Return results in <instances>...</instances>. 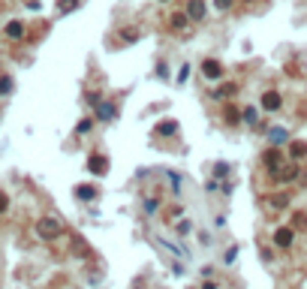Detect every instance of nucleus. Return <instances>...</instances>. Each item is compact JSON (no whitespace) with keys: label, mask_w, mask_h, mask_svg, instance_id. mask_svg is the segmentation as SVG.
Returning <instances> with one entry per match:
<instances>
[{"label":"nucleus","mask_w":307,"mask_h":289,"mask_svg":"<svg viewBox=\"0 0 307 289\" xmlns=\"http://www.w3.org/2000/svg\"><path fill=\"white\" fill-rule=\"evenodd\" d=\"M262 205H265L268 211H277V208H286V205H289V193H277L274 199H265Z\"/></svg>","instance_id":"9"},{"label":"nucleus","mask_w":307,"mask_h":289,"mask_svg":"<svg viewBox=\"0 0 307 289\" xmlns=\"http://www.w3.org/2000/svg\"><path fill=\"white\" fill-rule=\"evenodd\" d=\"M6 36L9 39H21L24 36V21H9L6 24Z\"/></svg>","instance_id":"13"},{"label":"nucleus","mask_w":307,"mask_h":289,"mask_svg":"<svg viewBox=\"0 0 307 289\" xmlns=\"http://www.w3.org/2000/svg\"><path fill=\"white\" fill-rule=\"evenodd\" d=\"M292 238H295V232H292V226H280L277 232H274V244L277 247H292Z\"/></svg>","instance_id":"5"},{"label":"nucleus","mask_w":307,"mask_h":289,"mask_svg":"<svg viewBox=\"0 0 307 289\" xmlns=\"http://www.w3.org/2000/svg\"><path fill=\"white\" fill-rule=\"evenodd\" d=\"M97 187H94V184H78V187H75V196H78V199H85V202H88V199H97Z\"/></svg>","instance_id":"12"},{"label":"nucleus","mask_w":307,"mask_h":289,"mask_svg":"<svg viewBox=\"0 0 307 289\" xmlns=\"http://www.w3.org/2000/svg\"><path fill=\"white\" fill-rule=\"evenodd\" d=\"M301 175V169H298V163H286V166H280V169H274L271 178L277 184H289V181H295Z\"/></svg>","instance_id":"2"},{"label":"nucleus","mask_w":307,"mask_h":289,"mask_svg":"<svg viewBox=\"0 0 307 289\" xmlns=\"http://www.w3.org/2000/svg\"><path fill=\"white\" fill-rule=\"evenodd\" d=\"M97 118H100L102 124H111L115 121V106L111 102H100L97 106Z\"/></svg>","instance_id":"10"},{"label":"nucleus","mask_w":307,"mask_h":289,"mask_svg":"<svg viewBox=\"0 0 307 289\" xmlns=\"http://www.w3.org/2000/svg\"><path fill=\"white\" fill-rule=\"evenodd\" d=\"M280 106H283V99H280V94H277V91L262 94V109H265V112H277Z\"/></svg>","instance_id":"8"},{"label":"nucleus","mask_w":307,"mask_h":289,"mask_svg":"<svg viewBox=\"0 0 307 289\" xmlns=\"http://www.w3.org/2000/svg\"><path fill=\"white\" fill-rule=\"evenodd\" d=\"M157 133H160V136H175V133H178V124H175V121H166V124H157Z\"/></svg>","instance_id":"16"},{"label":"nucleus","mask_w":307,"mask_h":289,"mask_svg":"<svg viewBox=\"0 0 307 289\" xmlns=\"http://www.w3.org/2000/svg\"><path fill=\"white\" fill-rule=\"evenodd\" d=\"M190 232V220H184V223H178V235H187Z\"/></svg>","instance_id":"28"},{"label":"nucleus","mask_w":307,"mask_h":289,"mask_svg":"<svg viewBox=\"0 0 307 289\" xmlns=\"http://www.w3.org/2000/svg\"><path fill=\"white\" fill-rule=\"evenodd\" d=\"M187 75H190V64L181 66V75H178V82H187Z\"/></svg>","instance_id":"27"},{"label":"nucleus","mask_w":307,"mask_h":289,"mask_svg":"<svg viewBox=\"0 0 307 289\" xmlns=\"http://www.w3.org/2000/svg\"><path fill=\"white\" fill-rule=\"evenodd\" d=\"M121 36H124L127 42H133V39H138V31H136V28H124V31H121Z\"/></svg>","instance_id":"20"},{"label":"nucleus","mask_w":307,"mask_h":289,"mask_svg":"<svg viewBox=\"0 0 307 289\" xmlns=\"http://www.w3.org/2000/svg\"><path fill=\"white\" fill-rule=\"evenodd\" d=\"M72 250H75V253H81V256H88V253H91V250H88V247L81 244V238H75V244H72Z\"/></svg>","instance_id":"24"},{"label":"nucleus","mask_w":307,"mask_h":289,"mask_svg":"<svg viewBox=\"0 0 307 289\" xmlns=\"http://www.w3.org/2000/svg\"><path fill=\"white\" fill-rule=\"evenodd\" d=\"M283 139H286V129H271V142H274V145H280Z\"/></svg>","instance_id":"23"},{"label":"nucleus","mask_w":307,"mask_h":289,"mask_svg":"<svg viewBox=\"0 0 307 289\" xmlns=\"http://www.w3.org/2000/svg\"><path fill=\"white\" fill-rule=\"evenodd\" d=\"M292 217H295V220H292V232H295V229H307V214L304 211H298V214H292Z\"/></svg>","instance_id":"17"},{"label":"nucleus","mask_w":307,"mask_h":289,"mask_svg":"<svg viewBox=\"0 0 307 289\" xmlns=\"http://www.w3.org/2000/svg\"><path fill=\"white\" fill-rule=\"evenodd\" d=\"M88 169L102 178V175L108 172V157H105V154H91V157H88Z\"/></svg>","instance_id":"4"},{"label":"nucleus","mask_w":307,"mask_h":289,"mask_svg":"<svg viewBox=\"0 0 307 289\" xmlns=\"http://www.w3.org/2000/svg\"><path fill=\"white\" fill-rule=\"evenodd\" d=\"M9 91H12V78L3 75V78H0V94H9Z\"/></svg>","instance_id":"22"},{"label":"nucleus","mask_w":307,"mask_h":289,"mask_svg":"<svg viewBox=\"0 0 307 289\" xmlns=\"http://www.w3.org/2000/svg\"><path fill=\"white\" fill-rule=\"evenodd\" d=\"M202 75L208 78V82H220V78H223V64L208 58V61L202 64Z\"/></svg>","instance_id":"3"},{"label":"nucleus","mask_w":307,"mask_h":289,"mask_svg":"<svg viewBox=\"0 0 307 289\" xmlns=\"http://www.w3.org/2000/svg\"><path fill=\"white\" fill-rule=\"evenodd\" d=\"M241 115H244V118H247V121H250V124H256V109H244V112H241Z\"/></svg>","instance_id":"25"},{"label":"nucleus","mask_w":307,"mask_h":289,"mask_svg":"<svg viewBox=\"0 0 307 289\" xmlns=\"http://www.w3.org/2000/svg\"><path fill=\"white\" fill-rule=\"evenodd\" d=\"M6 208H9V199H6V193H0V214H3Z\"/></svg>","instance_id":"29"},{"label":"nucleus","mask_w":307,"mask_h":289,"mask_svg":"<svg viewBox=\"0 0 307 289\" xmlns=\"http://www.w3.org/2000/svg\"><path fill=\"white\" fill-rule=\"evenodd\" d=\"M235 91H238V85H235V82H229V85H223V88H217V91H214V99H226V96H232L235 94Z\"/></svg>","instance_id":"15"},{"label":"nucleus","mask_w":307,"mask_h":289,"mask_svg":"<svg viewBox=\"0 0 307 289\" xmlns=\"http://www.w3.org/2000/svg\"><path fill=\"white\" fill-rule=\"evenodd\" d=\"M169 24H172V31H184L190 24V18H187V12H175L169 18Z\"/></svg>","instance_id":"14"},{"label":"nucleus","mask_w":307,"mask_h":289,"mask_svg":"<svg viewBox=\"0 0 307 289\" xmlns=\"http://www.w3.org/2000/svg\"><path fill=\"white\" fill-rule=\"evenodd\" d=\"M61 232H64V226H61V220H54V217H39L36 220V235L42 241H54Z\"/></svg>","instance_id":"1"},{"label":"nucleus","mask_w":307,"mask_h":289,"mask_svg":"<svg viewBox=\"0 0 307 289\" xmlns=\"http://www.w3.org/2000/svg\"><path fill=\"white\" fill-rule=\"evenodd\" d=\"M187 18H190V21H202V18H205V0H190V6H187Z\"/></svg>","instance_id":"7"},{"label":"nucleus","mask_w":307,"mask_h":289,"mask_svg":"<svg viewBox=\"0 0 307 289\" xmlns=\"http://www.w3.org/2000/svg\"><path fill=\"white\" fill-rule=\"evenodd\" d=\"M75 6H78V0H61V3H58V9H61L64 15H67V12H72Z\"/></svg>","instance_id":"19"},{"label":"nucleus","mask_w":307,"mask_h":289,"mask_svg":"<svg viewBox=\"0 0 307 289\" xmlns=\"http://www.w3.org/2000/svg\"><path fill=\"white\" fill-rule=\"evenodd\" d=\"M223 115H226V124H238V118H241V112H238V109H232V106H229Z\"/></svg>","instance_id":"18"},{"label":"nucleus","mask_w":307,"mask_h":289,"mask_svg":"<svg viewBox=\"0 0 307 289\" xmlns=\"http://www.w3.org/2000/svg\"><path fill=\"white\" fill-rule=\"evenodd\" d=\"M289 154H292V160H304L307 157V142H301V139H295V142H289Z\"/></svg>","instance_id":"11"},{"label":"nucleus","mask_w":307,"mask_h":289,"mask_svg":"<svg viewBox=\"0 0 307 289\" xmlns=\"http://www.w3.org/2000/svg\"><path fill=\"white\" fill-rule=\"evenodd\" d=\"M214 6H217V9H223V12H226V9H229V6H232V0H214Z\"/></svg>","instance_id":"26"},{"label":"nucleus","mask_w":307,"mask_h":289,"mask_svg":"<svg viewBox=\"0 0 307 289\" xmlns=\"http://www.w3.org/2000/svg\"><path fill=\"white\" fill-rule=\"evenodd\" d=\"M202 289H217V283H205V286Z\"/></svg>","instance_id":"30"},{"label":"nucleus","mask_w":307,"mask_h":289,"mask_svg":"<svg viewBox=\"0 0 307 289\" xmlns=\"http://www.w3.org/2000/svg\"><path fill=\"white\" fill-rule=\"evenodd\" d=\"M262 163H265L271 172H274V169H280V166H283V154H280V148H268V151L262 154Z\"/></svg>","instance_id":"6"},{"label":"nucleus","mask_w":307,"mask_h":289,"mask_svg":"<svg viewBox=\"0 0 307 289\" xmlns=\"http://www.w3.org/2000/svg\"><path fill=\"white\" fill-rule=\"evenodd\" d=\"M91 127H94V121H91V118H85V121H81V124L75 127V133H78V136H85V133H88Z\"/></svg>","instance_id":"21"}]
</instances>
